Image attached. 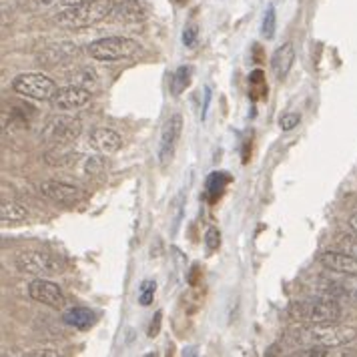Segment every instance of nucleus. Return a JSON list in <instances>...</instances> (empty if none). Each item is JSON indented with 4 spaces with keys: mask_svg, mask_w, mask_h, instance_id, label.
Here are the masks:
<instances>
[{
    "mask_svg": "<svg viewBox=\"0 0 357 357\" xmlns=\"http://www.w3.org/2000/svg\"><path fill=\"white\" fill-rule=\"evenodd\" d=\"M345 249H347V253L349 255H354L357 259V237L354 239V241H345Z\"/></svg>",
    "mask_w": 357,
    "mask_h": 357,
    "instance_id": "nucleus-33",
    "label": "nucleus"
},
{
    "mask_svg": "<svg viewBox=\"0 0 357 357\" xmlns=\"http://www.w3.org/2000/svg\"><path fill=\"white\" fill-rule=\"evenodd\" d=\"M324 289L329 297H345L357 303V273H341L337 281H324Z\"/></svg>",
    "mask_w": 357,
    "mask_h": 357,
    "instance_id": "nucleus-14",
    "label": "nucleus"
},
{
    "mask_svg": "<svg viewBox=\"0 0 357 357\" xmlns=\"http://www.w3.org/2000/svg\"><path fill=\"white\" fill-rule=\"evenodd\" d=\"M15 265L20 273L34 277L56 275L63 269L61 259L54 257L52 253H47V251H24L18 255Z\"/></svg>",
    "mask_w": 357,
    "mask_h": 357,
    "instance_id": "nucleus-7",
    "label": "nucleus"
},
{
    "mask_svg": "<svg viewBox=\"0 0 357 357\" xmlns=\"http://www.w3.org/2000/svg\"><path fill=\"white\" fill-rule=\"evenodd\" d=\"M105 171V159L102 157H91L86 161V173L89 175H100Z\"/></svg>",
    "mask_w": 357,
    "mask_h": 357,
    "instance_id": "nucleus-28",
    "label": "nucleus"
},
{
    "mask_svg": "<svg viewBox=\"0 0 357 357\" xmlns=\"http://www.w3.org/2000/svg\"><path fill=\"white\" fill-rule=\"evenodd\" d=\"M181 132H183V116L178 113L171 114L162 125L161 137H159V149H157V157H159V162L162 167L173 159V153L177 149Z\"/></svg>",
    "mask_w": 357,
    "mask_h": 357,
    "instance_id": "nucleus-9",
    "label": "nucleus"
},
{
    "mask_svg": "<svg viewBox=\"0 0 357 357\" xmlns=\"http://www.w3.org/2000/svg\"><path fill=\"white\" fill-rule=\"evenodd\" d=\"M29 295H31V299L38 301V303H45L49 307H63L65 305V293L56 283L49 281V277H36L29 285Z\"/></svg>",
    "mask_w": 357,
    "mask_h": 357,
    "instance_id": "nucleus-11",
    "label": "nucleus"
},
{
    "mask_svg": "<svg viewBox=\"0 0 357 357\" xmlns=\"http://www.w3.org/2000/svg\"><path fill=\"white\" fill-rule=\"evenodd\" d=\"M113 8V0H91L79 6H68L56 17V22L66 31H81V29L95 26L105 18L111 17Z\"/></svg>",
    "mask_w": 357,
    "mask_h": 357,
    "instance_id": "nucleus-3",
    "label": "nucleus"
},
{
    "mask_svg": "<svg viewBox=\"0 0 357 357\" xmlns=\"http://www.w3.org/2000/svg\"><path fill=\"white\" fill-rule=\"evenodd\" d=\"M357 340V329L341 324H299L291 327L285 341L299 347H343Z\"/></svg>",
    "mask_w": 357,
    "mask_h": 357,
    "instance_id": "nucleus-1",
    "label": "nucleus"
},
{
    "mask_svg": "<svg viewBox=\"0 0 357 357\" xmlns=\"http://www.w3.org/2000/svg\"><path fill=\"white\" fill-rule=\"evenodd\" d=\"M191 82V66H178L171 79V93L178 97Z\"/></svg>",
    "mask_w": 357,
    "mask_h": 357,
    "instance_id": "nucleus-21",
    "label": "nucleus"
},
{
    "mask_svg": "<svg viewBox=\"0 0 357 357\" xmlns=\"http://www.w3.org/2000/svg\"><path fill=\"white\" fill-rule=\"evenodd\" d=\"M209 102H211V89L209 86H205V102H203V119L207 116V109H209Z\"/></svg>",
    "mask_w": 357,
    "mask_h": 357,
    "instance_id": "nucleus-32",
    "label": "nucleus"
},
{
    "mask_svg": "<svg viewBox=\"0 0 357 357\" xmlns=\"http://www.w3.org/2000/svg\"><path fill=\"white\" fill-rule=\"evenodd\" d=\"M82 130V123L75 116H66V114H56L50 116L47 125L43 127V141L50 145H70L79 139Z\"/></svg>",
    "mask_w": 357,
    "mask_h": 357,
    "instance_id": "nucleus-5",
    "label": "nucleus"
},
{
    "mask_svg": "<svg viewBox=\"0 0 357 357\" xmlns=\"http://www.w3.org/2000/svg\"><path fill=\"white\" fill-rule=\"evenodd\" d=\"M91 91L84 89V86H79V84H68V86H63L59 89V93L52 97V107L56 111H65V113H70V111H79V109H84L89 102H91Z\"/></svg>",
    "mask_w": 357,
    "mask_h": 357,
    "instance_id": "nucleus-10",
    "label": "nucleus"
},
{
    "mask_svg": "<svg viewBox=\"0 0 357 357\" xmlns=\"http://www.w3.org/2000/svg\"><path fill=\"white\" fill-rule=\"evenodd\" d=\"M287 315L297 324H335L341 319V305L335 297H313L305 301H293Z\"/></svg>",
    "mask_w": 357,
    "mask_h": 357,
    "instance_id": "nucleus-2",
    "label": "nucleus"
},
{
    "mask_svg": "<svg viewBox=\"0 0 357 357\" xmlns=\"http://www.w3.org/2000/svg\"><path fill=\"white\" fill-rule=\"evenodd\" d=\"M40 193L49 199L50 203L61 207H77L84 199L82 189L65 183V181H45L40 183Z\"/></svg>",
    "mask_w": 357,
    "mask_h": 357,
    "instance_id": "nucleus-8",
    "label": "nucleus"
},
{
    "mask_svg": "<svg viewBox=\"0 0 357 357\" xmlns=\"http://www.w3.org/2000/svg\"><path fill=\"white\" fill-rule=\"evenodd\" d=\"M22 2H24L26 8H31V10H45V8L54 6L59 0H22Z\"/></svg>",
    "mask_w": 357,
    "mask_h": 357,
    "instance_id": "nucleus-29",
    "label": "nucleus"
},
{
    "mask_svg": "<svg viewBox=\"0 0 357 357\" xmlns=\"http://www.w3.org/2000/svg\"><path fill=\"white\" fill-rule=\"evenodd\" d=\"M113 20L116 22H127V24H135V22H143L146 18L145 6L137 0H123L119 4H114Z\"/></svg>",
    "mask_w": 357,
    "mask_h": 357,
    "instance_id": "nucleus-16",
    "label": "nucleus"
},
{
    "mask_svg": "<svg viewBox=\"0 0 357 357\" xmlns=\"http://www.w3.org/2000/svg\"><path fill=\"white\" fill-rule=\"evenodd\" d=\"M77 54H79V49L75 43H59L43 50L38 54V61H43V65H65L73 59H77Z\"/></svg>",
    "mask_w": 357,
    "mask_h": 357,
    "instance_id": "nucleus-15",
    "label": "nucleus"
},
{
    "mask_svg": "<svg viewBox=\"0 0 357 357\" xmlns=\"http://www.w3.org/2000/svg\"><path fill=\"white\" fill-rule=\"evenodd\" d=\"M89 145L93 146L98 155H113L123 146V139L113 129L97 127L89 132Z\"/></svg>",
    "mask_w": 357,
    "mask_h": 357,
    "instance_id": "nucleus-12",
    "label": "nucleus"
},
{
    "mask_svg": "<svg viewBox=\"0 0 357 357\" xmlns=\"http://www.w3.org/2000/svg\"><path fill=\"white\" fill-rule=\"evenodd\" d=\"M293 63H295V47L291 43H285L283 47L273 52L271 56V68H273V75H275L279 81H283L289 73H291Z\"/></svg>",
    "mask_w": 357,
    "mask_h": 357,
    "instance_id": "nucleus-17",
    "label": "nucleus"
},
{
    "mask_svg": "<svg viewBox=\"0 0 357 357\" xmlns=\"http://www.w3.org/2000/svg\"><path fill=\"white\" fill-rule=\"evenodd\" d=\"M219 245H221V235H219V231L215 227L207 229V233H205V247H207V251H209V253H211V251H217Z\"/></svg>",
    "mask_w": 357,
    "mask_h": 357,
    "instance_id": "nucleus-26",
    "label": "nucleus"
},
{
    "mask_svg": "<svg viewBox=\"0 0 357 357\" xmlns=\"http://www.w3.org/2000/svg\"><path fill=\"white\" fill-rule=\"evenodd\" d=\"M155 293H157V283L151 281V279L143 281L141 287H139V303L143 307H149L153 303V299H155Z\"/></svg>",
    "mask_w": 357,
    "mask_h": 357,
    "instance_id": "nucleus-24",
    "label": "nucleus"
},
{
    "mask_svg": "<svg viewBox=\"0 0 357 357\" xmlns=\"http://www.w3.org/2000/svg\"><path fill=\"white\" fill-rule=\"evenodd\" d=\"M319 263L325 269L333 271V273H357V259L349 253H341V251H324L319 253Z\"/></svg>",
    "mask_w": 357,
    "mask_h": 357,
    "instance_id": "nucleus-13",
    "label": "nucleus"
},
{
    "mask_svg": "<svg viewBox=\"0 0 357 357\" xmlns=\"http://www.w3.org/2000/svg\"><path fill=\"white\" fill-rule=\"evenodd\" d=\"M301 116L297 113H285L279 116V127L283 130H293L297 125H299Z\"/></svg>",
    "mask_w": 357,
    "mask_h": 357,
    "instance_id": "nucleus-27",
    "label": "nucleus"
},
{
    "mask_svg": "<svg viewBox=\"0 0 357 357\" xmlns=\"http://www.w3.org/2000/svg\"><path fill=\"white\" fill-rule=\"evenodd\" d=\"M161 317L162 313L161 311H157V313H155V324H151V329H149V337H157L159 327H161Z\"/></svg>",
    "mask_w": 357,
    "mask_h": 357,
    "instance_id": "nucleus-31",
    "label": "nucleus"
},
{
    "mask_svg": "<svg viewBox=\"0 0 357 357\" xmlns=\"http://www.w3.org/2000/svg\"><path fill=\"white\" fill-rule=\"evenodd\" d=\"M63 2V6H79V4H84V2H91V0H61Z\"/></svg>",
    "mask_w": 357,
    "mask_h": 357,
    "instance_id": "nucleus-34",
    "label": "nucleus"
},
{
    "mask_svg": "<svg viewBox=\"0 0 357 357\" xmlns=\"http://www.w3.org/2000/svg\"><path fill=\"white\" fill-rule=\"evenodd\" d=\"M63 321L68 327H75L79 331H86V329H91L93 325L97 324V315H95V311L86 307H73L65 311Z\"/></svg>",
    "mask_w": 357,
    "mask_h": 357,
    "instance_id": "nucleus-18",
    "label": "nucleus"
},
{
    "mask_svg": "<svg viewBox=\"0 0 357 357\" xmlns=\"http://www.w3.org/2000/svg\"><path fill=\"white\" fill-rule=\"evenodd\" d=\"M26 217H29V213L24 209V205H20L18 201H13V199H2V203H0L2 223H20Z\"/></svg>",
    "mask_w": 357,
    "mask_h": 357,
    "instance_id": "nucleus-19",
    "label": "nucleus"
},
{
    "mask_svg": "<svg viewBox=\"0 0 357 357\" xmlns=\"http://www.w3.org/2000/svg\"><path fill=\"white\" fill-rule=\"evenodd\" d=\"M349 227L354 229V231L357 233V213H354V215L349 217Z\"/></svg>",
    "mask_w": 357,
    "mask_h": 357,
    "instance_id": "nucleus-35",
    "label": "nucleus"
},
{
    "mask_svg": "<svg viewBox=\"0 0 357 357\" xmlns=\"http://www.w3.org/2000/svg\"><path fill=\"white\" fill-rule=\"evenodd\" d=\"M277 31V15H275V6H267L265 15H263V22H261V34L265 36V40H271L275 36Z\"/></svg>",
    "mask_w": 357,
    "mask_h": 357,
    "instance_id": "nucleus-23",
    "label": "nucleus"
},
{
    "mask_svg": "<svg viewBox=\"0 0 357 357\" xmlns=\"http://www.w3.org/2000/svg\"><path fill=\"white\" fill-rule=\"evenodd\" d=\"M86 52L102 63H113V61H123L130 59L139 52V43L127 38V36H107V38H98L95 43L89 45Z\"/></svg>",
    "mask_w": 357,
    "mask_h": 357,
    "instance_id": "nucleus-4",
    "label": "nucleus"
},
{
    "mask_svg": "<svg viewBox=\"0 0 357 357\" xmlns=\"http://www.w3.org/2000/svg\"><path fill=\"white\" fill-rule=\"evenodd\" d=\"M197 36H199V31H197V26H189L185 33H183V43H185V47H189V49H193L197 43Z\"/></svg>",
    "mask_w": 357,
    "mask_h": 357,
    "instance_id": "nucleus-30",
    "label": "nucleus"
},
{
    "mask_svg": "<svg viewBox=\"0 0 357 357\" xmlns=\"http://www.w3.org/2000/svg\"><path fill=\"white\" fill-rule=\"evenodd\" d=\"M70 81H73V84H79V86H84L91 91V86L97 84V75L91 68H81L79 73H75V77Z\"/></svg>",
    "mask_w": 357,
    "mask_h": 357,
    "instance_id": "nucleus-25",
    "label": "nucleus"
},
{
    "mask_svg": "<svg viewBox=\"0 0 357 357\" xmlns=\"http://www.w3.org/2000/svg\"><path fill=\"white\" fill-rule=\"evenodd\" d=\"M75 161H77V153L70 151L68 145H54V149L45 155V162L50 167H68Z\"/></svg>",
    "mask_w": 357,
    "mask_h": 357,
    "instance_id": "nucleus-20",
    "label": "nucleus"
},
{
    "mask_svg": "<svg viewBox=\"0 0 357 357\" xmlns=\"http://www.w3.org/2000/svg\"><path fill=\"white\" fill-rule=\"evenodd\" d=\"M13 89L17 91L18 95L33 98V100H52V97L59 93L56 82L47 75H43V73L18 75L17 79L13 81Z\"/></svg>",
    "mask_w": 357,
    "mask_h": 357,
    "instance_id": "nucleus-6",
    "label": "nucleus"
},
{
    "mask_svg": "<svg viewBox=\"0 0 357 357\" xmlns=\"http://www.w3.org/2000/svg\"><path fill=\"white\" fill-rule=\"evenodd\" d=\"M229 183V175L227 173H223V171H215L209 175L207 178V193L215 199V197L221 195V191L227 187Z\"/></svg>",
    "mask_w": 357,
    "mask_h": 357,
    "instance_id": "nucleus-22",
    "label": "nucleus"
}]
</instances>
